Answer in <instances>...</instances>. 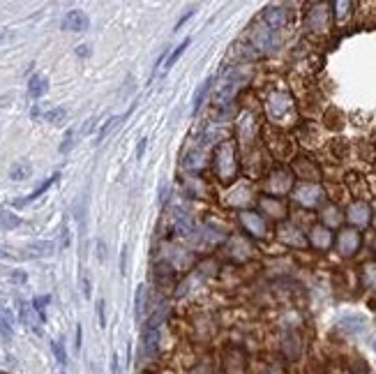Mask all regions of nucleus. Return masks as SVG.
<instances>
[{"label":"nucleus","mask_w":376,"mask_h":374,"mask_svg":"<svg viewBox=\"0 0 376 374\" xmlns=\"http://www.w3.org/2000/svg\"><path fill=\"white\" fill-rule=\"evenodd\" d=\"M164 319H166V310H157V312L150 316L148 321H146V326H143V351H146V356H157L160 354V328L161 323H164Z\"/></svg>","instance_id":"f257e3e1"},{"label":"nucleus","mask_w":376,"mask_h":374,"mask_svg":"<svg viewBox=\"0 0 376 374\" xmlns=\"http://www.w3.org/2000/svg\"><path fill=\"white\" fill-rule=\"evenodd\" d=\"M88 26H90V19L81 9H72L62 19V30H69V33H83V30H88Z\"/></svg>","instance_id":"f03ea898"},{"label":"nucleus","mask_w":376,"mask_h":374,"mask_svg":"<svg viewBox=\"0 0 376 374\" xmlns=\"http://www.w3.org/2000/svg\"><path fill=\"white\" fill-rule=\"evenodd\" d=\"M21 321H23V326H28L30 330H35L37 335L42 333V319H40V314L35 312L33 305L21 303Z\"/></svg>","instance_id":"7ed1b4c3"},{"label":"nucleus","mask_w":376,"mask_h":374,"mask_svg":"<svg viewBox=\"0 0 376 374\" xmlns=\"http://www.w3.org/2000/svg\"><path fill=\"white\" fill-rule=\"evenodd\" d=\"M49 90V76L47 74H35L33 79L28 81V95L33 100H40L42 95H47Z\"/></svg>","instance_id":"20e7f679"},{"label":"nucleus","mask_w":376,"mask_h":374,"mask_svg":"<svg viewBox=\"0 0 376 374\" xmlns=\"http://www.w3.org/2000/svg\"><path fill=\"white\" fill-rule=\"evenodd\" d=\"M337 245H339V252L342 254H346V256H349V254H353L358 249V245H360V236L356 234V231H342V236H339V243H337Z\"/></svg>","instance_id":"39448f33"},{"label":"nucleus","mask_w":376,"mask_h":374,"mask_svg":"<svg viewBox=\"0 0 376 374\" xmlns=\"http://www.w3.org/2000/svg\"><path fill=\"white\" fill-rule=\"evenodd\" d=\"M58 178H60V176H58V174H54V176H51V178H47V181L42 183V185L37 187V189H35V192H30V194H28L26 199H19V201H14V206H28V203H33V201H37V199H40V196H42V194L47 192L49 187H51V185H54L55 181H58Z\"/></svg>","instance_id":"423d86ee"},{"label":"nucleus","mask_w":376,"mask_h":374,"mask_svg":"<svg viewBox=\"0 0 376 374\" xmlns=\"http://www.w3.org/2000/svg\"><path fill=\"white\" fill-rule=\"evenodd\" d=\"M242 224H245V229H249L252 234H256V236H263L266 234V224H263V220L259 217V215H254V213H242Z\"/></svg>","instance_id":"0eeeda50"},{"label":"nucleus","mask_w":376,"mask_h":374,"mask_svg":"<svg viewBox=\"0 0 376 374\" xmlns=\"http://www.w3.org/2000/svg\"><path fill=\"white\" fill-rule=\"evenodd\" d=\"M210 86H213V76H208V79H206L201 86H199V90L194 93V102H192V114H194V116H196V111L201 109V104H203V100H206V95H208Z\"/></svg>","instance_id":"6e6552de"},{"label":"nucleus","mask_w":376,"mask_h":374,"mask_svg":"<svg viewBox=\"0 0 376 374\" xmlns=\"http://www.w3.org/2000/svg\"><path fill=\"white\" fill-rule=\"evenodd\" d=\"M33 176V167L28 164V162H19V164H14L12 171H9V178L12 181H26Z\"/></svg>","instance_id":"1a4fd4ad"},{"label":"nucleus","mask_w":376,"mask_h":374,"mask_svg":"<svg viewBox=\"0 0 376 374\" xmlns=\"http://www.w3.org/2000/svg\"><path fill=\"white\" fill-rule=\"evenodd\" d=\"M55 245L51 241H40V243H33L30 248H28V252L33 254V256H49V254H54Z\"/></svg>","instance_id":"9d476101"},{"label":"nucleus","mask_w":376,"mask_h":374,"mask_svg":"<svg viewBox=\"0 0 376 374\" xmlns=\"http://www.w3.org/2000/svg\"><path fill=\"white\" fill-rule=\"evenodd\" d=\"M349 217L353 222H358V224H365V222L370 220V208L365 206V203H356V206H351Z\"/></svg>","instance_id":"9b49d317"},{"label":"nucleus","mask_w":376,"mask_h":374,"mask_svg":"<svg viewBox=\"0 0 376 374\" xmlns=\"http://www.w3.org/2000/svg\"><path fill=\"white\" fill-rule=\"evenodd\" d=\"M342 328L346 330V333H363L365 319L363 316H346V319H342Z\"/></svg>","instance_id":"f8f14e48"},{"label":"nucleus","mask_w":376,"mask_h":374,"mask_svg":"<svg viewBox=\"0 0 376 374\" xmlns=\"http://www.w3.org/2000/svg\"><path fill=\"white\" fill-rule=\"evenodd\" d=\"M120 123H122L120 116H113V118H108V121L104 123V125H102L100 132H97V141H95V143H102V141H104V139L108 136V134H111V129H115V127L120 125Z\"/></svg>","instance_id":"ddd939ff"},{"label":"nucleus","mask_w":376,"mask_h":374,"mask_svg":"<svg viewBox=\"0 0 376 374\" xmlns=\"http://www.w3.org/2000/svg\"><path fill=\"white\" fill-rule=\"evenodd\" d=\"M0 335L5 337V340H12V335H14V330H12V314L7 312H0Z\"/></svg>","instance_id":"4468645a"},{"label":"nucleus","mask_w":376,"mask_h":374,"mask_svg":"<svg viewBox=\"0 0 376 374\" xmlns=\"http://www.w3.org/2000/svg\"><path fill=\"white\" fill-rule=\"evenodd\" d=\"M19 224H21L19 215L9 213V210H0V227L2 229H16Z\"/></svg>","instance_id":"2eb2a0df"},{"label":"nucleus","mask_w":376,"mask_h":374,"mask_svg":"<svg viewBox=\"0 0 376 374\" xmlns=\"http://www.w3.org/2000/svg\"><path fill=\"white\" fill-rule=\"evenodd\" d=\"M189 47V40H182V44L178 49H173V51H171V56H168V61L164 62V72H168V69H171V67L175 65V62H178V58H180L182 54H185V49Z\"/></svg>","instance_id":"dca6fc26"},{"label":"nucleus","mask_w":376,"mask_h":374,"mask_svg":"<svg viewBox=\"0 0 376 374\" xmlns=\"http://www.w3.org/2000/svg\"><path fill=\"white\" fill-rule=\"evenodd\" d=\"M146 287H141V284H139V287H136V296H134V314H136V319H139V316H141V312L143 310H146Z\"/></svg>","instance_id":"f3484780"},{"label":"nucleus","mask_w":376,"mask_h":374,"mask_svg":"<svg viewBox=\"0 0 376 374\" xmlns=\"http://www.w3.org/2000/svg\"><path fill=\"white\" fill-rule=\"evenodd\" d=\"M65 116H67V111L62 107H55V109H51V111H47V114H42V118L47 123H54V125H58V123H62L65 121Z\"/></svg>","instance_id":"a211bd4d"},{"label":"nucleus","mask_w":376,"mask_h":374,"mask_svg":"<svg viewBox=\"0 0 376 374\" xmlns=\"http://www.w3.org/2000/svg\"><path fill=\"white\" fill-rule=\"evenodd\" d=\"M51 349H54V356H55V361H58V365L60 368H65L67 365V354H65V347H62V342H51Z\"/></svg>","instance_id":"6ab92c4d"},{"label":"nucleus","mask_w":376,"mask_h":374,"mask_svg":"<svg viewBox=\"0 0 376 374\" xmlns=\"http://www.w3.org/2000/svg\"><path fill=\"white\" fill-rule=\"evenodd\" d=\"M266 21H268L272 28L282 26L284 23V12L282 9H266Z\"/></svg>","instance_id":"aec40b11"},{"label":"nucleus","mask_w":376,"mask_h":374,"mask_svg":"<svg viewBox=\"0 0 376 374\" xmlns=\"http://www.w3.org/2000/svg\"><path fill=\"white\" fill-rule=\"evenodd\" d=\"M74 136H76V129H67L65 136H62V143H60V153H69L72 148H74Z\"/></svg>","instance_id":"412c9836"},{"label":"nucleus","mask_w":376,"mask_h":374,"mask_svg":"<svg viewBox=\"0 0 376 374\" xmlns=\"http://www.w3.org/2000/svg\"><path fill=\"white\" fill-rule=\"evenodd\" d=\"M312 238H314V243L319 248H328L330 245V236L325 229H314V236H312Z\"/></svg>","instance_id":"4be33fe9"},{"label":"nucleus","mask_w":376,"mask_h":374,"mask_svg":"<svg viewBox=\"0 0 376 374\" xmlns=\"http://www.w3.org/2000/svg\"><path fill=\"white\" fill-rule=\"evenodd\" d=\"M81 291H83V296H86V298H90V296H93V287H90V275H88V273L81 275Z\"/></svg>","instance_id":"5701e85b"},{"label":"nucleus","mask_w":376,"mask_h":374,"mask_svg":"<svg viewBox=\"0 0 376 374\" xmlns=\"http://www.w3.org/2000/svg\"><path fill=\"white\" fill-rule=\"evenodd\" d=\"M97 316H100V328L107 326V314H104V301H97Z\"/></svg>","instance_id":"b1692460"},{"label":"nucleus","mask_w":376,"mask_h":374,"mask_svg":"<svg viewBox=\"0 0 376 374\" xmlns=\"http://www.w3.org/2000/svg\"><path fill=\"white\" fill-rule=\"evenodd\" d=\"M365 282H367L370 287H376V268L374 266H367V277H365Z\"/></svg>","instance_id":"393cba45"},{"label":"nucleus","mask_w":376,"mask_h":374,"mask_svg":"<svg viewBox=\"0 0 376 374\" xmlns=\"http://www.w3.org/2000/svg\"><path fill=\"white\" fill-rule=\"evenodd\" d=\"M168 199V183H161V189H160V206H164Z\"/></svg>","instance_id":"a878e982"},{"label":"nucleus","mask_w":376,"mask_h":374,"mask_svg":"<svg viewBox=\"0 0 376 374\" xmlns=\"http://www.w3.org/2000/svg\"><path fill=\"white\" fill-rule=\"evenodd\" d=\"M111 374H120V361H118V354L111 356Z\"/></svg>","instance_id":"bb28decb"},{"label":"nucleus","mask_w":376,"mask_h":374,"mask_svg":"<svg viewBox=\"0 0 376 374\" xmlns=\"http://www.w3.org/2000/svg\"><path fill=\"white\" fill-rule=\"evenodd\" d=\"M76 56H79V58H88V56H90V47H88V44H79V47H76Z\"/></svg>","instance_id":"cd10ccee"},{"label":"nucleus","mask_w":376,"mask_h":374,"mask_svg":"<svg viewBox=\"0 0 376 374\" xmlns=\"http://www.w3.org/2000/svg\"><path fill=\"white\" fill-rule=\"evenodd\" d=\"M120 270H122V275H125V270H127V249H122V256H120Z\"/></svg>","instance_id":"c85d7f7f"},{"label":"nucleus","mask_w":376,"mask_h":374,"mask_svg":"<svg viewBox=\"0 0 376 374\" xmlns=\"http://www.w3.org/2000/svg\"><path fill=\"white\" fill-rule=\"evenodd\" d=\"M143 153H146V139L139 141V146H136V155H139V160L143 157Z\"/></svg>","instance_id":"c756f323"},{"label":"nucleus","mask_w":376,"mask_h":374,"mask_svg":"<svg viewBox=\"0 0 376 374\" xmlns=\"http://www.w3.org/2000/svg\"><path fill=\"white\" fill-rule=\"evenodd\" d=\"M192 14H194V9H187V12H185V16H182V19L178 21V23H175V30H178V28H182V23H185V21H187L189 16H192Z\"/></svg>","instance_id":"7c9ffc66"},{"label":"nucleus","mask_w":376,"mask_h":374,"mask_svg":"<svg viewBox=\"0 0 376 374\" xmlns=\"http://www.w3.org/2000/svg\"><path fill=\"white\" fill-rule=\"evenodd\" d=\"M12 280H14V282H26V273H14Z\"/></svg>","instance_id":"2f4dec72"},{"label":"nucleus","mask_w":376,"mask_h":374,"mask_svg":"<svg viewBox=\"0 0 376 374\" xmlns=\"http://www.w3.org/2000/svg\"><path fill=\"white\" fill-rule=\"evenodd\" d=\"M81 349V326H76V351Z\"/></svg>","instance_id":"473e14b6"},{"label":"nucleus","mask_w":376,"mask_h":374,"mask_svg":"<svg viewBox=\"0 0 376 374\" xmlns=\"http://www.w3.org/2000/svg\"><path fill=\"white\" fill-rule=\"evenodd\" d=\"M2 256H5V254H2V252H0V259H2Z\"/></svg>","instance_id":"72a5a7b5"},{"label":"nucleus","mask_w":376,"mask_h":374,"mask_svg":"<svg viewBox=\"0 0 376 374\" xmlns=\"http://www.w3.org/2000/svg\"><path fill=\"white\" fill-rule=\"evenodd\" d=\"M374 351H376V340H374Z\"/></svg>","instance_id":"f704fd0d"},{"label":"nucleus","mask_w":376,"mask_h":374,"mask_svg":"<svg viewBox=\"0 0 376 374\" xmlns=\"http://www.w3.org/2000/svg\"><path fill=\"white\" fill-rule=\"evenodd\" d=\"M0 374H5V372H0Z\"/></svg>","instance_id":"c9c22d12"},{"label":"nucleus","mask_w":376,"mask_h":374,"mask_svg":"<svg viewBox=\"0 0 376 374\" xmlns=\"http://www.w3.org/2000/svg\"><path fill=\"white\" fill-rule=\"evenodd\" d=\"M60 374H65V372H60Z\"/></svg>","instance_id":"e433bc0d"}]
</instances>
